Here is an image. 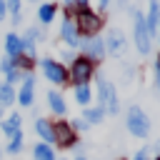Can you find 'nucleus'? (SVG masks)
<instances>
[{"label": "nucleus", "instance_id": "nucleus-33", "mask_svg": "<svg viewBox=\"0 0 160 160\" xmlns=\"http://www.w3.org/2000/svg\"><path fill=\"white\" fill-rule=\"evenodd\" d=\"M155 90L160 92V70H155Z\"/></svg>", "mask_w": 160, "mask_h": 160}, {"label": "nucleus", "instance_id": "nucleus-29", "mask_svg": "<svg viewBox=\"0 0 160 160\" xmlns=\"http://www.w3.org/2000/svg\"><path fill=\"white\" fill-rule=\"evenodd\" d=\"M98 8H100V10H102V12H105V10H108V8H110V0H98Z\"/></svg>", "mask_w": 160, "mask_h": 160}, {"label": "nucleus", "instance_id": "nucleus-4", "mask_svg": "<svg viewBox=\"0 0 160 160\" xmlns=\"http://www.w3.org/2000/svg\"><path fill=\"white\" fill-rule=\"evenodd\" d=\"M125 128L135 138H148L150 135V118L145 115V110L140 105H128V110H125Z\"/></svg>", "mask_w": 160, "mask_h": 160}, {"label": "nucleus", "instance_id": "nucleus-17", "mask_svg": "<svg viewBox=\"0 0 160 160\" xmlns=\"http://www.w3.org/2000/svg\"><path fill=\"white\" fill-rule=\"evenodd\" d=\"M35 132H38L48 145H52V122H50V120L38 118V120H35Z\"/></svg>", "mask_w": 160, "mask_h": 160}, {"label": "nucleus", "instance_id": "nucleus-9", "mask_svg": "<svg viewBox=\"0 0 160 160\" xmlns=\"http://www.w3.org/2000/svg\"><path fill=\"white\" fill-rule=\"evenodd\" d=\"M128 50V35L120 28H110L105 35V52H110L112 58H120Z\"/></svg>", "mask_w": 160, "mask_h": 160}, {"label": "nucleus", "instance_id": "nucleus-35", "mask_svg": "<svg viewBox=\"0 0 160 160\" xmlns=\"http://www.w3.org/2000/svg\"><path fill=\"white\" fill-rule=\"evenodd\" d=\"M152 150H155V152H158V155H160V140H158V142H155V145H152Z\"/></svg>", "mask_w": 160, "mask_h": 160}, {"label": "nucleus", "instance_id": "nucleus-40", "mask_svg": "<svg viewBox=\"0 0 160 160\" xmlns=\"http://www.w3.org/2000/svg\"><path fill=\"white\" fill-rule=\"evenodd\" d=\"M78 160H85V158H78Z\"/></svg>", "mask_w": 160, "mask_h": 160}, {"label": "nucleus", "instance_id": "nucleus-19", "mask_svg": "<svg viewBox=\"0 0 160 160\" xmlns=\"http://www.w3.org/2000/svg\"><path fill=\"white\" fill-rule=\"evenodd\" d=\"M32 160H55L52 145H48V142H38V145L32 148Z\"/></svg>", "mask_w": 160, "mask_h": 160}, {"label": "nucleus", "instance_id": "nucleus-25", "mask_svg": "<svg viewBox=\"0 0 160 160\" xmlns=\"http://www.w3.org/2000/svg\"><path fill=\"white\" fill-rule=\"evenodd\" d=\"M20 8H22V0H5V10L10 15H20Z\"/></svg>", "mask_w": 160, "mask_h": 160}, {"label": "nucleus", "instance_id": "nucleus-18", "mask_svg": "<svg viewBox=\"0 0 160 160\" xmlns=\"http://www.w3.org/2000/svg\"><path fill=\"white\" fill-rule=\"evenodd\" d=\"M82 120H85L88 125H98V122H102V120H105V110H102L100 105L85 108V112H82Z\"/></svg>", "mask_w": 160, "mask_h": 160}, {"label": "nucleus", "instance_id": "nucleus-38", "mask_svg": "<svg viewBox=\"0 0 160 160\" xmlns=\"http://www.w3.org/2000/svg\"><path fill=\"white\" fill-rule=\"evenodd\" d=\"M0 120H2V108H0Z\"/></svg>", "mask_w": 160, "mask_h": 160}, {"label": "nucleus", "instance_id": "nucleus-23", "mask_svg": "<svg viewBox=\"0 0 160 160\" xmlns=\"http://www.w3.org/2000/svg\"><path fill=\"white\" fill-rule=\"evenodd\" d=\"M20 150H22V132L12 135V138H10V142H8V152H10V155H18Z\"/></svg>", "mask_w": 160, "mask_h": 160}, {"label": "nucleus", "instance_id": "nucleus-22", "mask_svg": "<svg viewBox=\"0 0 160 160\" xmlns=\"http://www.w3.org/2000/svg\"><path fill=\"white\" fill-rule=\"evenodd\" d=\"M20 40H22V55H28V58H35V40H32L28 32H25Z\"/></svg>", "mask_w": 160, "mask_h": 160}, {"label": "nucleus", "instance_id": "nucleus-21", "mask_svg": "<svg viewBox=\"0 0 160 160\" xmlns=\"http://www.w3.org/2000/svg\"><path fill=\"white\" fill-rule=\"evenodd\" d=\"M15 102V90L8 82H0V108H10Z\"/></svg>", "mask_w": 160, "mask_h": 160}, {"label": "nucleus", "instance_id": "nucleus-20", "mask_svg": "<svg viewBox=\"0 0 160 160\" xmlns=\"http://www.w3.org/2000/svg\"><path fill=\"white\" fill-rule=\"evenodd\" d=\"M90 98H92L90 85H75V102H78V105L90 108Z\"/></svg>", "mask_w": 160, "mask_h": 160}, {"label": "nucleus", "instance_id": "nucleus-30", "mask_svg": "<svg viewBox=\"0 0 160 160\" xmlns=\"http://www.w3.org/2000/svg\"><path fill=\"white\" fill-rule=\"evenodd\" d=\"M5 15H8V10H5V0H0V22L5 20Z\"/></svg>", "mask_w": 160, "mask_h": 160}, {"label": "nucleus", "instance_id": "nucleus-13", "mask_svg": "<svg viewBox=\"0 0 160 160\" xmlns=\"http://www.w3.org/2000/svg\"><path fill=\"white\" fill-rule=\"evenodd\" d=\"M20 52H22V40H20V35L8 32V35H5V55H8V58H18Z\"/></svg>", "mask_w": 160, "mask_h": 160}, {"label": "nucleus", "instance_id": "nucleus-37", "mask_svg": "<svg viewBox=\"0 0 160 160\" xmlns=\"http://www.w3.org/2000/svg\"><path fill=\"white\" fill-rule=\"evenodd\" d=\"M155 40L160 42V20H158V35H155Z\"/></svg>", "mask_w": 160, "mask_h": 160}, {"label": "nucleus", "instance_id": "nucleus-7", "mask_svg": "<svg viewBox=\"0 0 160 160\" xmlns=\"http://www.w3.org/2000/svg\"><path fill=\"white\" fill-rule=\"evenodd\" d=\"M80 55H85V58H90L92 62H102L105 60V40L102 38H82L80 40Z\"/></svg>", "mask_w": 160, "mask_h": 160}, {"label": "nucleus", "instance_id": "nucleus-6", "mask_svg": "<svg viewBox=\"0 0 160 160\" xmlns=\"http://www.w3.org/2000/svg\"><path fill=\"white\" fill-rule=\"evenodd\" d=\"M40 68H42V75L52 82V85H68L70 75H68V68L60 62V60H52V58H42L40 60Z\"/></svg>", "mask_w": 160, "mask_h": 160}, {"label": "nucleus", "instance_id": "nucleus-8", "mask_svg": "<svg viewBox=\"0 0 160 160\" xmlns=\"http://www.w3.org/2000/svg\"><path fill=\"white\" fill-rule=\"evenodd\" d=\"M52 142H58L60 148H75L78 145V135L70 128L68 120H58L52 122Z\"/></svg>", "mask_w": 160, "mask_h": 160}, {"label": "nucleus", "instance_id": "nucleus-26", "mask_svg": "<svg viewBox=\"0 0 160 160\" xmlns=\"http://www.w3.org/2000/svg\"><path fill=\"white\" fill-rule=\"evenodd\" d=\"M132 160H150V145H145V148H140L135 155H132Z\"/></svg>", "mask_w": 160, "mask_h": 160}, {"label": "nucleus", "instance_id": "nucleus-39", "mask_svg": "<svg viewBox=\"0 0 160 160\" xmlns=\"http://www.w3.org/2000/svg\"><path fill=\"white\" fill-rule=\"evenodd\" d=\"M30 2H38V0H30Z\"/></svg>", "mask_w": 160, "mask_h": 160}, {"label": "nucleus", "instance_id": "nucleus-1", "mask_svg": "<svg viewBox=\"0 0 160 160\" xmlns=\"http://www.w3.org/2000/svg\"><path fill=\"white\" fill-rule=\"evenodd\" d=\"M128 15L132 18V42H135V50L140 55H150V48H152V38L145 28V15L132 5L128 8Z\"/></svg>", "mask_w": 160, "mask_h": 160}, {"label": "nucleus", "instance_id": "nucleus-42", "mask_svg": "<svg viewBox=\"0 0 160 160\" xmlns=\"http://www.w3.org/2000/svg\"><path fill=\"white\" fill-rule=\"evenodd\" d=\"M0 155H2V150H0Z\"/></svg>", "mask_w": 160, "mask_h": 160}, {"label": "nucleus", "instance_id": "nucleus-3", "mask_svg": "<svg viewBox=\"0 0 160 160\" xmlns=\"http://www.w3.org/2000/svg\"><path fill=\"white\" fill-rule=\"evenodd\" d=\"M95 88H98V105H100L105 112L118 115V110H120V102H118V90H115V85L108 80V75L98 72V75H95Z\"/></svg>", "mask_w": 160, "mask_h": 160}, {"label": "nucleus", "instance_id": "nucleus-31", "mask_svg": "<svg viewBox=\"0 0 160 160\" xmlns=\"http://www.w3.org/2000/svg\"><path fill=\"white\" fill-rule=\"evenodd\" d=\"M75 58H78V55H75V52H62V60H68V62H72V60H75Z\"/></svg>", "mask_w": 160, "mask_h": 160}, {"label": "nucleus", "instance_id": "nucleus-28", "mask_svg": "<svg viewBox=\"0 0 160 160\" xmlns=\"http://www.w3.org/2000/svg\"><path fill=\"white\" fill-rule=\"evenodd\" d=\"M70 128H72V130H88L90 125H88L82 118H78V120H72V122H70Z\"/></svg>", "mask_w": 160, "mask_h": 160}, {"label": "nucleus", "instance_id": "nucleus-11", "mask_svg": "<svg viewBox=\"0 0 160 160\" xmlns=\"http://www.w3.org/2000/svg\"><path fill=\"white\" fill-rule=\"evenodd\" d=\"M60 40L68 45V48H80V32H78V28H75V22L70 20V18H65L62 22H60Z\"/></svg>", "mask_w": 160, "mask_h": 160}, {"label": "nucleus", "instance_id": "nucleus-32", "mask_svg": "<svg viewBox=\"0 0 160 160\" xmlns=\"http://www.w3.org/2000/svg\"><path fill=\"white\" fill-rule=\"evenodd\" d=\"M82 8H90V0H78V10H82Z\"/></svg>", "mask_w": 160, "mask_h": 160}, {"label": "nucleus", "instance_id": "nucleus-2", "mask_svg": "<svg viewBox=\"0 0 160 160\" xmlns=\"http://www.w3.org/2000/svg\"><path fill=\"white\" fill-rule=\"evenodd\" d=\"M70 20L75 22V28H78L80 38H95V35L102 30V25H105V22H102V15H100V12H95V10H90V8L78 10Z\"/></svg>", "mask_w": 160, "mask_h": 160}, {"label": "nucleus", "instance_id": "nucleus-27", "mask_svg": "<svg viewBox=\"0 0 160 160\" xmlns=\"http://www.w3.org/2000/svg\"><path fill=\"white\" fill-rule=\"evenodd\" d=\"M12 68H15V58H5V60L0 62V70H2V72H10Z\"/></svg>", "mask_w": 160, "mask_h": 160}, {"label": "nucleus", "instance_id": "nucleus-10", "mask_svg": "<svg viewBox=\"0 0 160 160\" xmlns=\"http://www.w3.org/2000/svg\"><path fill=\"white\" fill-rule=\"evenodd\" d=\"M15 100H18L22 108H30V105H32V100H35V75H32V72H25L22 88H20V92L15 95Z\"/></svg>", "mask_w": 160, "mask_h": 160}, {"label": "nucleus", "instance_id": "nucleus-36", "mask_svg": "<svg viewBox=\"0 0 160 160\" xmlns=\"http://www.w3.org/2000/svg\"><path fill=\"white\" fill-rule=\"evenodd\" d=\"M155 70H160V52H158V58H155Z\"/></svg>", "mask_w": 160, "mask_h": 160}, {"label": "nucleus", "instance_id": "nucleus-5", "mask_svg": "<svg viewBox=\"0 0 160 160\" xmlns=\"http://www.w3.org/2000/svg\"><path fill=\"white\" fill-rule=\"evenodd\" d=\"M70 80L72 85H90V80L95 78V62L85 55H78L72 62H70Z\"/></svg>", "mask_w": 160, "mask_h": 160}, {"label": "nucleus", "instance_id": "nucleus-14", "mask_svg": "<svg viewBox=\"0 0 160 160\" xmlns=\"http://www.w3.org/2000/svg\"><path fill=\"white\" fill-rule=\"evenodd\" d=\"M45 100H48V108H50L55 115H65L68 105H65V100H62V95H60V92H55V90H48Z\"/></svg>", "mask_w": 160, "mask_h": 160}, {"label": "nucleus", "instance_id": "nucleus-16", "mask_svg": "<svg viewBox=\"0 0 160 160\" xmlns=\"http://www.w3.org/2000/svg\"><path fill=\"white\" fill-rule=\"evenodd\" d=\"M55 12H58L55 2H42V5L38 8V20H40V25H50V22L55 20Z\"/></svg>", "mask_w": 160, "mask_h": 160}, {"label": "nucleus", "instance_id": "nucleus-15", "mask_svg": "<svg viewBox=\"0 0 160 160\" xmlns=\"http://www.w3.org/2000/svg\"><path fill=\"white\" fill-rule=\"evenodd\" d=\"M20 125H22V118H20V115H10V118H2V120H0V130H2L8 138L18 135V132H20Z\"/></svg>", "mask_w": 160, "mask_h": 160}, {"label": "nucleus", "instance_id": "nucleus-12", "mask_svg": "<svg viewBox=\"0 0 160 160\" xmlns=\"http://www.w3.org/2000/svg\"><path fill=\"white\" fill-rule=\"evenodd\" d=\"M158 20H160V0H148V12H145V28L150 38L155 40L158 35Z\"/></svg>", "mask_w": 160, "mask_h": 160}, {"label": "nucleus", "instance_id": "nucleus-34", "mask_svg": "<svg viewBox=\"0 0 160 160\" xmlns=\"http://www.w3.org/2000/svg\"><path fill=\"white\" fill-rule=\"evenodd\" d=\"M118 8H120V10H125V8H128V0H118Z\"/></svg>", "mask_w": 160, "mask_h": 160}, {"label": "nucleus", "instance_id": "nucleus-41", "mask_svg": "<svg viewBox=\"0 0 160 160\" xmlns=\"http://www.w3.org/2000/svg\"><path fill=\"white\" fill-rule=\"evenodd\" d=\"M155 160H160V155H158V158H155Z\"/></svg>", "mask_w": 160, "mask_h": 160}, {"label": "nucleus", "instance_id": "nucleus-24", "mask_svg": "<svg viewBox=\"0 0 160 160\" xmlns=\"http://www.w3.org/2000/svg\"><path fill=\"white\" fill-rule=\"evenodd\" d=\"M22 78H25V70H20V68H12L10 72H5V82H8V85H12V82L22 80Z\"/></svg>", "mask_w": 160, "mask_h": 160}]
</instances>
